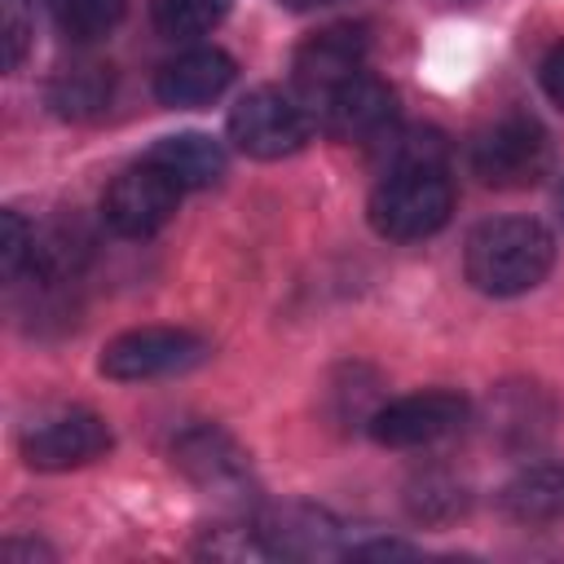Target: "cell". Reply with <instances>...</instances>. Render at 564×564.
Returning <instances> with one entry per match:
<instances>
[{"label": "cell", "mask_w": 564, "mask_h": 564, "mask_svg": "<svg viewBox=\"0 0 564 564\" xmlns=\"http://www.w3.org/2000/svg\"><path fill=\"white\" fill-rule=\"evenodd\" d=\"M366 70V31L361 26H326L295 48V84L308 101L330 97L339 84Z\"/></svg>", "instance_id": "cell-11"}, {"label": "cell", "mask_w": 564, "mask_h": 564, "mask_svg": "<svg viewBox=\"0 0 564 564\" xmlns=\"http://www.w3.org/2000/svg\"><path fill=\"white\" fill-rule=\"evenodd\" d=\"M449 212H454V185L436 163L383 167L370 194V225L392 242L432 238L449 220Z\"/></svg>", "instance_id": "cell-2"}, {"label": "cell", "mask_w": 564, "mask_h": 564, "mask_svg": "<svg viewBox=\"0 0 564 564\" xmlns=\"http://www.w3.org/2000/svg\"><path fill=\"white\" fill-rule=\"evenodd\" d=\"M4 560H53V551L44 546V542H18V538H9L4 542Z\"/></svg>", "instance_id": "cell-26"}, {"label": "cell", "mask_w": 564, "mask_h": 564, "mask_svg": "<svg viewBox=\"0 0 564 564\" xmlns=\"http://www.w3.org/2000/svg\"><path fill=\"white\" fill-rule=\"evenodd\" d=\"M542 88H546V97L564 110V44H555V48L546 53V62H542Z\"/></svg>", "instance_id": "cell-25"}, {"label": "cell", "mask_w": 564, "mask_h": 564, "mask_svg": "<svg viewBox=\"0 0 564 564\" xmlns=\"http://www.w3.org/2000/svg\"><path fill=\"white\" fill-rule=\"evenodd\" d=\"M145 163L159 167L163 176H172L181 189H207L225 176V150H220V141H212L203 132H176V137L154 141Z\"/></svg>", "instance_id": "cell-16"}, {"label": "cell", "mask_w": 564, "mask_h": 564, "mask_svg": "<svg viewBox=\"0 0 564 564\" xmlns=\"http://www.w3.org/2000/svg\"><path fill=\"white\" fill-rule=\"evenodd\" d=\"M234 75H238V66H234L229 53H220V48H189V53L172 57L159 70L154 97L163 106H172V110H194V106L216 101L234 84Z\"/></svg>", "instance_id": "cell-12"}, {"label": "cell", "mask_w": 564, "mask_h": 564, "mask_svg": "<svg viewBox=\"0 0 564 564\" xmlns=\"http://www.w3.org/2000/svg\"><path fill=\"white\" fill-rule=\"evenodd\" d=\"M176 203H181V185L159 167L137 163L110 181L101 198V216L119 238H150L176 216Z\"/></svg>", "instance_id": "cell-8"}, {"label": "cell", "mask_w": 564, "mask_h": 564, "mask_svg": "<svg viewBox=\"0 0 564 564\" xmlns=\"http://www.w3.org/2000/svg\"><path fill=\"white\" fill-rule=\"evenodd\" d=\"M467 414H471L467 397L445 392V388H427V392H410V397L383 401L370 414L366 427L388 449H419V445H432V441L454 436L467 423Z\"/></svg>", "instance_id": "cell-6"}, {"label": "cell", "mask_w": 564, "mask_h": 564, "mask_svg": "<svg viewBox=\"0 0 564 564\" xmlns=\"http://www.w3.org/2000/svg\"><path fill=\"white\" fill-rule=\"evenodd\" d=\"M555 264V238L529 216H498L471 229L463 247L467 282L485 295H524Z\"/></svg>", "instance_id": "cell-1"}, {"label": "cell", "mask_w": 564, "mask_h": 564, "mask_svg": "<svg viewBox=\"0 0 564 564\" xmlns=\"http://www.w3.org/2000/svg\"><path fill=\"white\" fill-rule=\"evenodd\" d=\"M84 256H88V238L75 229V225H48V229H40L35 234V251H31V269L40 273V278H66V273H75L79 264H84Z\"/></svg>", "instance_id": "cell-20"}, {"label": "cell", "mask_w": 564, "mask_h": 564, "mask_svg": "<svg viewBox=\"0 0 564 564\" xmlns=\"http://www.w3.org/2000/svg\"><path fill=\"white\" fill-rule=\"evenodd\" d=\"M317 110H322L326 132L339 141H383L392 132V119H397L392 88L383 79H375L370 70L339 84L330 97L317 101Z\"/></svg>", "instance_id": "cell-10"}, {"label": "cell", "mask_w": 564, "mask_h": 564, "mask_svg": "<svg viewBox=\"0 0 564 564\" xmlns=\"http://www.w3.org/2000/svg\"><path fill=\"white\" fill-rule=\"evenodd\" d=\"M207 339L185 330V326H137L115 335L101 348V375L119 383H145L163 375H185L198 361H207Z\"/></svg>", "instance_id": "cell-3"}, {"label": "cell", "mask_w": 564, "mask_h": 564, "mask_svg": "<svg viewBox=\"0 0 564 564\" xmlns=\"http://www.w3.org/2000/svg\"><path fill=\"white\" fill-rule=\"evenodd\" d=\"M560 207H564V189H560Z\"/></svg>", "instance_id": "cell-28"}, {"label": "cell", "mask_w": 564, "mask_h": 564, "mask_svg": "<svg viewBox=\"0 0 564 564\" xmlns=\"http://www.w3.org/2000/svg\"><path fill=\"white\" fill-rule=\"evenodd\" d=\"M110 441L115 436L106 419H97L93 410H57V414L35 419L22 432V458L35 471H66V467H84L101 458Z\"/></svg>", "instance_id": "cell-9"}, {"label": "cell", "mask_w": 564, "mask_h": 564, "mask_svg": "<svg viewBox=\"0 0 564 564\" xmlns=\"http://www.w3.org/2000/svg\"><path fill=\"white\" fill-rule=\"evenodd\" d=\"M467 485L458 480V476H449V471H423V476H414L410 480V489H405V507H410V516L414 520H423V524H445V520H458L463 511H467Z\"/></svg>", "instance_id": "cell-18"}, {"label": "cell", "mask_w": 564, "mask_h": 564, "mask_svg": "<svg viewBox=\"0 0 564 564\" xmlns=\"http://www.w3.org/2000/svg\"><path fill=\"white\" fill-rule=\"evenodd\" d=\"M234 0H154V26L172 40H189V35H207Z\"/></svg>", "instance_id": "cell-21"}, {"label": "cell", "mask_w": 564, "mask_h": 564, "mask_svg": "<svg viewBox=\"0 0 564 564\" xmlns=\"http://www.w3.org/2000/svg\"><path fill=\"white\" fill-rule=\"evenodd\" d=\"M172 467L198 485L203 494H216L225 502H251L256 498V471L251 454L216 423H194L172 441Z\"/></svg>", "instance_id": "cell-4"}, {"label": "cell", "mask_w": 564, "mask_h": 564, "mask_svg": "<svg viewBox=\"0 0 564 564\" xmlns=\"http://www.w3.org/2000/svg\"><path fill=\"white\" fill-rule=\"evenodd\" d=\"M551 419L555 410L538 383H507L489 401V427L511 449H533L551 432Z\"/></svg>", "instance_id": "cell-15"}, {"label": "cell", "mask_w": 564, "mask_h": 564, "mask_svg": "<svg viewBox=\"0 0 564 564\" xmlns=\"http://www.w3.org/2000/svg\"><path fill=\"white\" fill-rule=\"evenodd\" d=\"M546 167V132L529 115H507L471 141V172L485 185H529Z\"/></svg>", "instance_id": "cell-7"}, {"label": "cell", "mask_w": 564, "mask_h": 564, "mask_svg": "<svg viewBox=\"0 0 564 564\" xmlns=\"http://www.w3.org/2000/svg\"><path fill=\"white\" fill-rule=\"evenodd\" d=\"M0 229H4V238H0V269H4V278H18L26 264H31V251H35V229L22 220V212H4L0 216Z\"/></svg>", "instance_id": "cell-23"}, {"label": "cell", "mask_w": 564, "mask_h": 564, "mask_svg": "<svg viewBox=\"0 0 564 564\" xmlns=\"http://www.w3.org/2000/svg\"><path fill=\"white\" fill-rule=\"evenodd\" d=\"M498 507L516 524H555V520H564V463H529V467H520L502 485Z\"/></svg>", "instance_id": "cell-14"}, {"label": "cell", "mask_w": 564, "mask_h": 564, "mask_svg": "<svg viewBox=\"0 0 564 564\" xmlns=\"http://www.w3.org/2000/svg\"><path fill=\"white\" fill-rule=\"evenodd\" d=\"M110 93H115V75L106 62H93V57H79L70 66H57L53 79H48V106L53 115L62 119H97L106 106H110Z\"/></svg>", "instance_id": "cell-17"}, {"label": "cell", "mask_w": 564, "mask_h": 564, "mask_svg": "<svg viewBox=\"0 0 564 564\" xmlns=\"http://www.w3.org/2000/svg\"><path fill=\"white\" fill-rule=\"evenodd\" d=\"M48 9L66 40L88 44L119 26V18L128 13V0H48Z\"/></svg>", "instance_id": "cell-19"}, {"label": "cell", "mask_w": 564, "mask_h": 564, "mask_svg": "<svg viewBox=\"0 0 564 564\" xmlns=\"http://www.w3.org/2000/svg\"><path fill=\"white\" fill-rule=\"evenodd\" d=\"M282 4H291V9H326L335 0H282Z\"/></svg>", "instance_id": "cell-27"}, {"label": "cell", "mask_w": 564, "mask_h": 564, "mask_svg": "<svg viewBox=\"0 0 564 564\" xmlns=\"http://www.w3.org/2000/svg\"><path fill=\"white\" fill-rule=\"evenodd\" d=\"M22 53H26V22L9 9V13H4V66L18 70V66H22Z\"/></svg>", "instance_id": "cell-24"}, {"label": "cell", "mask_w": 564, "mask_h": 564, "mask_svg": "<svg viewBox=\"0 0 564 564\" xmlns=\"http://www.w3.org/2000/svg\"><path fill=\"white\" fill-rule=\"evenodd\" d=\"M260 533L269 538L273 555H300V560H313V555H344L348 546V529L322 511V507H308V502H286V507H273L260 524Z\"/></svg>", "instance_id": "cell-13"}, {"label": "cell", "mask_w": 564, "mask_h": 564, "mask_svg": "<svg viewBox=\"0 0 564 564\" xmlns=\"http://www.w3.org/2000/svg\"><path fill=\"white\" fill-rule=\"evenodd\" d=\"M313 132V115L282 88L247 93L229 115V141L251 159H286Z\"/></svg>", "instance_id": "cell-5"}, {"label": "cell", "mask_w": 564, "mask_h": 564, "mask_svg": "<svg viewBox=\"0 0 564 564\" xmlns=\"http://www.w3.org/2000/svg\"><path fill=\"white\" fill-rule=\"evenodd\" d=\"M198 555H212V560H278L273 546H269V538L260 533V524L256 529H247V524L216 529V533H207L198 542Z\"/></svg>", "instance_id": "cell-22"}]
</instances>
